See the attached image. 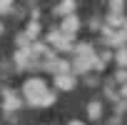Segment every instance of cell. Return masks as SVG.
I'll list each match as a JSON object with an SVG mask.
<instances>
[{"label": "cell", "mask_w": 127, "mask_h": 125, "mask_svg": "<svg viewBox=\"0 0 127 125\" xmlns=\"http://www.w3.org/2000/svg\"><path fill=\"white\" fill-rule=\"evenodd\" d=\"M75 8H77V3H75V0H65V3H60V5H55V15H60L62 20H65V18L75 15V13H72Z\"/></svg>", "instance_id": "obj_8"}, {"label": "cell", "mask_w": 127, "mask_h": 125, "mask_svg": "<svg viewBox=\"0 0 127 125\" xmlns=\"http://www.w3.org/2000/svg\"><path fill=\"white\" fill-rule=\"evenodd\" d=\"M75 85H77V78H75L72 73H67V75H57V78H55V88L62 90V93L75 90Z\"/></svg>", "instance_id": "obj_4"}, {"label": "cell", "mask_w": 127, "mask_h": 125, "mask_svg": "<svg viewBox=\"0 0 127 125\" xmlns=\"http://www.w3.org/2000/svg\"><path fill=\"white\" fill-rule=\"evenodd\" d=\"M115 62H117V65H120L122 70L127 68V45H125V48H120V50L115 53Z\"/></svg>", "instance_id": "obj_10"}, {"label": "cell", "mask_w": 127, "mask_h": 125, "mask_svg": "<svg viewBox=\"0 0 127 125\" xmlns=\"http://www.w3.org/2000/svg\"><path fill=\"white\" fill-rule=\"evenodd\" d=\"M0 13H3V15L13 13V3H10V0H3V3H0Z\"/></svg>", "instance_id": "obj_15"}, {"label": "cell", "mask_w": 127, "mask_h": 125, "mask_svg": "<svg viewBox=\"0 0 127 125\" xmlns=\"http://www.w3.org/2000/svg\"><path fill=\"white\" fill-rule=\"evenodd\" d=\"M122 8H125V3H117V0H112V3H110L112 15H122Z\"/></svg>", "instance_id": "obj_14"}, {"label": "cell", "mask_w": 127, "mask_h": 125, "mask_svg": "<svg viewBox=\"0 0 127 125\" xmlns=\"http://www.w3.org/2000/svg\"><path fill=\"white\" fill-rule=\"evenodd\" d=\"M115 78H117V83H122V85H125V83H127V70H117V75H115Z\"/></svg>", "instance_id": "obj_17"}, {"label": "cell", "mask_w": 127, "mask_h": 125, "mask_svg": "<svg viewBox=\"0 0 127 125\" xmlns=\"http://www.w3.org/2000/svg\"><path fill=\"white\" fill-rule=\"evenodd\" d=\"M42 68L50 70V73L57 78V75H67L72 65H70V62H65V60H60V58H50V60H45V65H42Z\"/></svg>", "instance_id": "obj_3"}, {"label": "cell", "mask_w": 127, "mask_h": 125, "mask_svg": "<svg viewBox=\"0 0 127 125\" xmlns=\"http://www.w3.org/2000/svg\"><path fill=\"white\" fill-rule=\"evenodd\" d=\"M45 95H47V85H45L42 78H28L23 83V98L28 100V105L40 108V103H42Z\"/></svg>", "instance_id": "obj_1"}, {"label": "cell", "mask_w": 127, "mask_h": 125, "mask_svg": "<svg viewBox=\"0 0 127 125\" xmlns=\"http://www.w3.org/2000/svg\"><path fill=\"white\" fill-rule=\"evenodd\" d=\"M52 103H55V93H52V90H47V95L42 98V103H40V108H42V105H52Z\"/></svg>", "instance_id": "obj_16"}, {"label": "cell", "mask_w": 127, "mask_h": 125, "mask_svg": "<svg viewBox=\"0 0 127 125\" xmlns=\"http://www.w3.org/2000/svg\"><path fill=\"white\" fill-rule=\"evenodd\" d=\"M125 35H127V25H125Z\"/></svg>", "instance_id": "obj_20"}, {"label": "cell", "mask_w": 127, "mask_h": 125, "mask_svg": "<svg viewBox=\"0 0 127 125\" xmlns=\"http://www.w3.org/2000/svg\"><path fill=\"white\" fill-rule=\"evenodd\" d=\"M15 65H18V68H32V65H35L30 48H28V50H18V53H15Z\"/></svg>", "instance_id": "obj_7"}, {"label": "cell", "mask_w": 127, "mask_h": 125, "mask_svg": "<svg viewBox=\"0 0 127 125\" xmlns=\"http://www.w3.org/2000/svg\"><path fill=\"white\" fill-rule=\"evenodd\" d=\"M75 53H77V55H95V50H92L90 43H77V45H75Z\"/></svg>", "instance_id": "obj_11"}, {"label": "cell", "mask_w": 127, "mask_h": 125, "mask_svg": "<svg viewBox=\"0 0 127 125\" xmlns=\"http://www.w3.org/2000/svg\"><path fill=\"white\" fill-rule=\"evenodd\" d=\"M60 30L65 33L67 38H75V33L80 30V18H77V15H70V18H65V20L60 23Z\"/></svg>", "instance_id": "obj_6"}, {"label": "cell", "mask_w": 127, "mask_h": 125, "mask_svg": "<svg viewBox=\"0 0 127 125\" xmlns=\"http://www.w3.org/2000/svg\"><path fill=\"white\" fill-rule=\"evenodd\" d=\"M97 68V55H77L75 58V62H72V70L75 73H90V70H95Z\"/></svg>", "instance_id": "obj_2"}, {"label": "cell", "mask_w": 127, "mask_h": 125, "mask_svg": "<svg viewBox=\"0 0 127 125\" xmlns=\"http://www.w3.org/2000/svg\"><path fill=\"white\" fill-rule=\"evenodd\" d=\"M67 125H85V123H80V120H70Z\"/></svg>", "instance_id": "obj_19"}, {"label": "cell", "mask_w": 127, "mask_h": 125, "mask_svg": "<svg viewBox=\"0 0 127 125\" xmlns=\"http://www.w3.org/2000/svg\"><path fill=\"white\" fill-rule=\"evenodd\" d=\"M37 33H40V23H37V20H32V23L28 25L25 35H28V38H37Z\"/></svg>", "instance_id": "obj_13"}, {"label": "cell", "mask_w": 127, "mask_h": 125, "mask_svg": "<svg viewBox=\"0 0 127 125\" xmlns=\"http://www.w3.org/2000/svg\"><path fill=\"white\" fill-rule=\"evenodd\" d=\"M87 118H90V120H97V118H102V103L92 100V103L87 105Z\"/></svg>", "instance_id": "obj_9"}, {"label": "cell", "mask_w": 127, "mask_h": 125, "mask_svg": "<svg viewBox=\"0 0 127 125\" xmlns=\"http://www.w3.org/2000/svg\"><path fill=\"white\" fill-rule=\"evenodd\" d=\"M3 98H5V103H3V110H5V113L20 110V98L13 93V88H5V90H3Z\"/></svg>", "instance_id": "obj_5"}, {"label": "cell", "mask_w": 127, "mask_h": 125, "mask_svg": "<svg viewBox=\"0 0 127 125\" xmlns=\"http://www.w3.org/2000/svg\"><path fill=\"white\" fill-rule=\"evenodd\" d=\"M107 23H110V28H112V30H115V28H120V25H122V28L127 25V20H125L122 15H110V18H107Z\"/></svg>", "instance_id": "obj_12"}, {"label": "cell", "mask_w": 127, "mask_h": 125, "mask_svg": "<svg viewBox=\"0 0 127 125\" xmlns=\"http://www.w3.org/2000/svg\"><path fill=\"white\" fill-rule=\"evenodd\" d=\"M120 98H122V100H127V83H125V85H120Z\"/></svg>", "instance_id": "obj_18"}]
</instances>
